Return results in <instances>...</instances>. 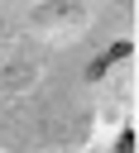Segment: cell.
<instances>
[{
  "mask_svg": "<svg viewBox=\"0 0 139 153\" xmlns=\"http://www.w3.org/2000/svg\"><path fill=\"white\" fill-rule=\"evenodd\" d=\"M134 148H139V143H134V129H125L120 143H115V153H134Z\"/></svg>",
  "mask_w": 139,
  "mask_h": 153,
  "instance_id": "cell-1",
  "label": "cell"
}]
</instances>
